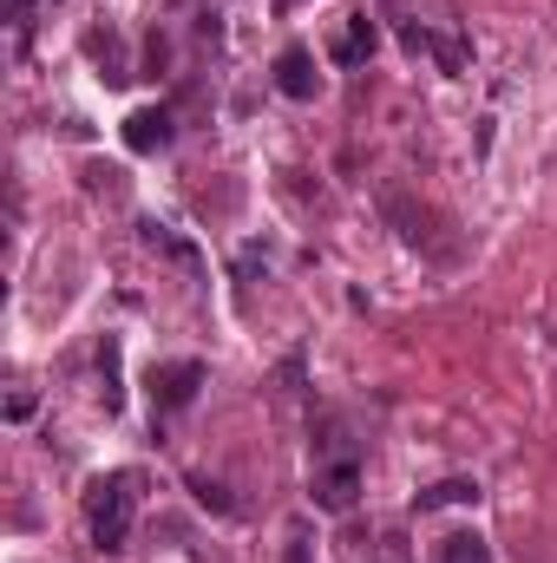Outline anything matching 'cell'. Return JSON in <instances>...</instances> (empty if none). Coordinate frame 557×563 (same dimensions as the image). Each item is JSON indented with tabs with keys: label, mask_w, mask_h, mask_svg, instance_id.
Listing matches in <instances>:
<instances>
[{
	"label": "cell",
	"mask_w": 557,
	"mask_h": 563,
	"mask_svg": "<svg viewBox=\"0 0 557 563\" xmlns=\"http://www.w3.org/2000/svg\"><path fill=\"white\" fill-rule=\"evenodd\" d=\"M288 563H308V538H302V531L288 538Z\"/></svg>",
	"instance_id": "cell-11"
},
{
	"label": "cell",
	"mask_w": 557,
	"mask_h": 563,
	"mask_svg": "<svg viewBox=\"0 0 557 563\" xmlns=\"http://www.w3.org/2000/svg\"><path fill=\"white\" fill-rule=\"evenodd\" d=\"M295 7H302V0H276V13H295Z\"/></svg>",
	"instance_id": "cell-12"
},
{
	"label": "cell",
	"mask_w": 557,
	"mask_h": 563,
	"mask_svg": "<svg viewBox=\"0 0 557 563\" xmlns=\"http://www.w3.org/2000/svg\"><path fill=\"white\" fill-rule=\"evenodd\" d=\"M419 511H439V505H479V485L472 478H439V485H426L414 498Z\"/></svg>",
	"instance_id": "cell-7"
},
{
	"label": "cell",
	"mask_w": 557,
	"mask_h": 563,
	"mask_svg": "<svg viewBox=\"0 0 557 563\" xmlns=\"http://www.w3.org/2000/svg\"><path fill=\"white\" fill-rule=\"evenodd\" d=\"M99 374H106V413H119V400H125V394H119V341L99 347Z\"/></svg>",
	"instance_id": "cell-9"
},
{
	"label": "cell",
	"mask_w": 557,
	"mask_h": 563,
	"mask_svg": "<svg viewBox=\"0 0 557 563\" xmlns=\"http://www.w3.org/2000/svg\"><path fill=\"white\" fill-rule=\"evenodd\" d=\"M354 498H361V465H354V459L315 472V505H321V511H354Z\"/></svg>",
	"instance_id": "cell-3"
},
{
	"label": "cell",
	"mask_w": 557,
	"mask_h": 563,
	"mask_svg": "<svg viewBox=\"0 0 557 563\" xmlns=\"http://www.w3.org/2000/svg\"><path fill=\"white\" fill-rule=\"evenodd\" d=\"M374 46H381V26H374L368 13H348V33L335 40V66H361Z\"/></svg>",
	"instance_id": "cell-6"
},
{
	"label": "cell",
	"mask_w": 557,
	"mask_h": 563,
	"mask_svg": "<svg viewBox=\"0 0 557 563\" xmlns=\"http://www.w3.org/2000/svg\"><path fill=\"white\" fill-rule=\"evenodd\" d=\"M446 563H492V551H485L479 531H452L446 538Z\"/></svg>",
	"instance_id": "cell-8"
},
{
	"label": "cell",
	"mask_w": 557,
	"mask_h": 563,
	"mask_svg": "<svg viewBox=\"0 0 557 563\" xmlns=\"http://www.w3.org/2000/svg\"><path fill=\"white\" fill-rule=\"evenodd\" d=\"M132 485H139L132 472L92 478L86 518H92V544H99V551H125V544H132V511H139V492H132Z\"/></svg>",
	"instance_id": "cell-1"
},
{
	"label": "cell",
	"mask_w": 557,
	"mask_h": 563,
	"mask_svg": "<svg viewBox=\"0 0 557 563\" xmlns=\"http://www.w3.org/2000/svg\"><path fill=\"white\" fill-rule=\"evenodd\" d=\"M197 387H204V361H171V367H157V374H151V400H157L164 413L190 407V400H197Z\"/></svg>",
	"instance_id": "cell-2"
},
{
	"label": "cell",
	"mask_w": 557,
	"mask_h": 563,
	"mask_svg": "<svg viewBox=\"0 0 557 563\" xmlns=\"http://www.w3.org/2000/svg\"><path fill=\"white\" fill-rule=\"evenodd\" d=\"M276 92L282 99H315L321 92V73H315V53L308 46H288L276 59Z\"/></svg>",
	"instance_id": "cell-4"
},
{
	"label": "cell",
	"mask_w": 557,
	"mask_h": 563,
	"mask_svg": "<svg viewBox=\"0 0 557 563\" xmlns=\"http://www.w3.org/2000/svg\"><path fill=\"white\" fill-rule=\"evenodd\" d=\"M171 132H177V125H171V112H164V106H139V112L125 119V151L151 157V151H164V144H171Z\"/></svg>",
	"instance_id": "cell-5"
},
{
	"label": "cell",
	"mask_w": 557,
	"mask_h": 563,
	"mask_svg": "<svg viewBox=\"0 0 557 563\" xmlns=\"http://www.w3.org/2000/svg\"><path fill=\"white\" fill-rule=\"evenodd\" d=\"M190 492H197V505H210V511H230V492H223V485H210V478H190Z\"/></svg>",
	"instance_id": "cell-10"
}]
</instances>
